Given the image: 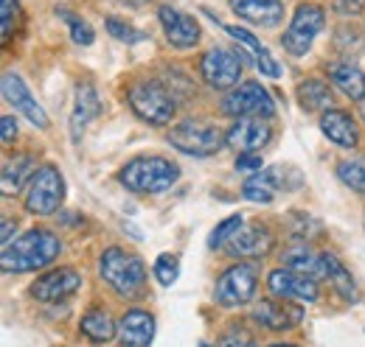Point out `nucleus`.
Wrapping results in <instances>:
<instances>
[{
  "label": "nucleus",
  "instance_id": "nucleus-22",
  "mask_svg": "<svg viewBox=\"0 0 365 347\" xmlns=\"http://www.w3.org/2000/svg\"><path fill=\"white\" fill-rule=\"evenodd\" d=\"M329 260H331V252H312V250H292L287 252L284 258V266L304 274V277H312L315 283L320 280H329Z\"/></svg>",
  "mask_w": 365,
  "mask_h": 347
},
{
  "label": "nucleus",
  "instance_id": "nucleus-33",
  "mask_svg": "<svg viewBox=\"0 0 365 347\" xmlns=\"http://www.w3.org/2000/svg\"><path fill=\"white\" fill-rule=\"evenodd\" d=\"M104 26H107V31H110L115 40H121V43H127V45H135V43H143V40H146L143 31H138V28L127 26V23H121V20H115V17H110Z\"/></svg>",
  "mask_w": 365,
  "mask_h": 347
},
{
  "label": "nucleus",
  "instance_id": "nucleus-36",
  "mask_svg": "<svg viewBox=\"0 0 365 347\" xmlns=\"http://www.w3.org/2000/svg\"><path fill=\"white\" fill-rule=\"evenodd\" d=\"M262 169H264V166H262V157H259V154H239V157H236V171L253 176V174H259Z\"/></svg>",
  "mask_w": 365,
  "mask_h": 347
},
{
  "label": "nucleus",
  "instance_id": "nucleus-44",
  "mask_svg": "<svg viewBox=\"0 0 365 347\" xmlns=\"http://www.w3.org/2000/svg\"><path fill=\"white\" fill-rule=\"evenodd\" d=\"M270 347H295V345H270Z\"/></svg>",
  "mask_w": 365,
  "mask_h": 347
},
{
  "label": "nucleus",
  "instance_id": "nucleus-21",
  "mask_svg": "<svg viewBox=\"0 0 365 347\" xmlns=\"http://www.w3.org/2000/svg\"><path fill=\"white\" fill-rule=\"evenodd\" d=\"M34 169H37V160L34 154H14L3 163V174H0V188H3V196H11L17 191L26 188V182L34 179Z\"/></svg>",
  "mask_w": 365,
  "mask_h": 347
},
{
  "label": "nucleus",
  "instance_id": "nucleus-19",
  "mask_svg": "<svg viewBox=\"0 0 365 347\" xmlns=\"http://www.w3.org/2000/svg\"><path fill=\"white\" fill-rule=\"evenodd\" d=\"M320 132L340 149H354L360 143V134H357V124L351 121L349 112L343 110H326L320 115Z\"/></svg>",
  "mask_w": 365,
  "mask_h": 347
},
{
  "label": "nucleus",
  "instance_id": "nucleus-39",
  "mask_svg": "<svg viewBox=\"0 0 365 347\" xmlns=\"http://www.w3.org/2000/svg\"><path fill=\"white\" fill-rule=\"evenodd\" d=\"M256 65H259V70L264 73V76H270L275 79L278 76V65L273 62V56H270V50H264V53H259V59H256Z\"/></svg>",
  "mask_w": 365,
  "mask_h": 347
},
{
  "label": "nucleus",
  "instance_id": "nucleus-31",
  "mask_svg": "<svg viewBox=\"0 0 365 347\" xmlns=\"http://www.w3.org/2000/svg\"><path fill=\"white\" fill-rule=\"evenodd\" d=\"M152 272H155V277H158L160 286H172V283L180 277V260H178V255L163 252V255H158Z\"/></svg>",
  "mask_w": 365,
  "mask_h": 347
},
{
  "label": "nucleus",
  "instance_id": "nucleus-10",
  "mask_svg": "<svg viewBox=\"0 0 365 347\" xmlns=\"http://www.w3.org/2000/svg\"><path fill=\"white\" fill-rule=\"evenodd\" d=\"M242 56L245 53H233L228 48H211L200 62V76L214 90L236 87L242 79Z\"/></svg>",
  "mask_w": 365,
  "mask_h": 347
},
{
  "label": "nucleus",
  "instance_id": "nucleus-9",
  "mask_svg": "<svg viewBox=\"0 0 365 347\" xmlns=\"http://www.w3.org/2000/svg\"><path fill=\"white\" fill-rule=\"evenodd\" d=\"M259 286V272L253 263H236L225 269L217 280L214 289V300L222 308H236V305H247L256 294Z\"/></svg>",
  "mask_w": 365,
  "mask_h": 347
},
{
  "label": "nucleus",
  "instance_id": "nucleus-29",
  "mask_svg": "<svg viewBox=\"0 0 365 347\" xmlns=\"http://www.w3.org/2000/svg\"><path fill=\"white\" fill-rule=\"evenodd\" d=\"M337 176L343 185H349L351 191L365 193V160H343L337 166Z\"/></svg>",
  "mask_w": 365,
  "mask_h": 347
},
{
  "label": "nucleus",
  "instance_id": "nucleus-42",
  "mask_svg": "<svg viewBox=\"0 0 365 347\" xmlns=\"http://www.w3.org/2000/svg\"><path fill=\"white\" fill-rule=\"evenodd\" d=\"M118 3H133L135 6V3H146V0H118Z\"/></svg>",
  "mask_w": 365,
  "mask_h": 347
},
{
  "label": "nucleus",
  "instance_id": "nucleus-7",
  "mask_svg": "<svg viewBox=\"0 0 365 347\" xmlns=\"http://www.w3.org/2000/svg\"><path fill=\"white\" fill-rule=\"evenodd\" d=\"M222 112L230 115V118H236V121H242V118H262V121H267V118H273L275 104L273 95L262 85L245 82V85H236L225 95Z\"/></svg>",
  "mask_w": 365,
  "mask_h": 347
},
{
  "label": "nucleus",
  "instance_id": "nucleus-5",
  "mask_svg": "<svg viewBox=\"0 0 365 347\" xmlns=\"http://www.w3.org/2000/svg\"><path fill=\"white\" fill-rule=\"evenodd\" d=\"M65 202V176L56 166H43L37 169L34 179L29 182L26 193V210L31 216H51L62 208Z\"/></svg>",
  "mask_w": 365,
  "mask_h": 347
},
{
  "label": "nucleus",
  "instance_id": "nucleus-13",
  "mask_svg": "<svg viewBox=\"0 0 365 347\" xmlns=\"http://www.w3.org/2000/svg\"><path fill=\"white\" fill-rule=\"evenodd\" d=\"M3 98L23 115V118H29L34 127H40V129H48V112L43 110V104L31 95V90L26 87V82L17 76V73H3Z\"/></svg>",
  "mask_w": 365,
  "mask_h": 347
},
{
  "label": "nucleus",
  "instance_id": "nucleus-34",
  "mask_svg": "<svg viewBox=\"0 0 365 347\" xmlns=\"http://www.w3.org/2000/svg\"><path fill=\"white\" fill-rule=\"evenodd\" d=\"M217 347H256V339L245 328H230L228 333L220 336Z\"/></svg>",
  "mask_w": 365,
  "mask_h": 347
},
{
  "label": "nucleus",
  "instance_id": "nucleus-17",
  "mask_svg": "<svg viewBox=\"0 0 365 347\" xmlns=\"http://www.w3.org/2000/svg\"><path fill=\"white\" fill-rule=\"evenodd\" d=\"M253 319L267 331H292L295 325H301L304 308L295 303H281V300H262L253 308Z\"/></svg>",
  "mask_w": 365,
  "mask_h": 347
},
{
  "label": "nucleus",
  "instance_id": "nucleus-41",
  "mask_svg": "<svg viewBox=\"0 0 365 347\" xmlns=\"http://www.w3.org/2000/svg\"><path fill=\"white\" fill-rule=\"evenodd\" d=\"M14 230H17V224L11 218H3V247H9L14 241Z\"/></svg>",
  "mask_w": 365,
  "mask_h": 347
},
{
  "label": "nucleus",
  "instance_id": "nucleus-12",
  "mask_svg": "<svg viewBox=\"0 0 365 347\" xmlns=\"http://www.w3.org/2000/svg\"><path fill=\"white\" fill-rule=\"evenodd\" d=\"M267 289L281 300H295V303H318L320 289L312 277H304L287 266L273 269L267 274Z\"/></svg>",
  "mask_w": 365,
  "mask_h": 347
},
{
  "label": "nucleus",
  "instance_id": "nucleus-30",
  "mask_svg": "<svg viewBox=\"0 0 365 347\" xmlns=\"http://www.w3.org/2000/svg\"><path fill=\"white\" fill-rule=\"evenodd\" d=\"M242 227H245V221H242V216H239V213H236V216L222 218V221L214 227V233H211V238H208V247H211V250L228 247L230 241H233V235H236Z\"/></svg>",
  "mask_w": 365,
  "mask_h": 347
},
{
  "label": "nucleus",
  "instance_id": "nucleus-23",
  "mask_svg": "<svg viewBox=\"0 0 365 347\" xmlns=\"http://www.w3.org/2000/svg\"><path fill=\"white\" fill-rule=\"evenodd\" d=\"M329 79L334 82V87L351 98V101H365V73L351 65V62H331L329 65Z\"/></svg>",
  "mask_w": 365,
  "mask_h": 347
},
{
  "label": "nucleus",
  "instance_id": "nucleus-38",
  "mask_svg": "<svg viewBox=\"0 0 365 347\" xmlns=\"http://www.w3.org/2000/svg\"><path fill=\"white\" fill-rule=\"evenodd\" d=\"M334 11L343 17H360L365 11V0H334Z\"/></svg>",
  "mask_w": 365,
  "mask_h": 347
},
{
  "label": "nucleus",
  "instance_id": "nucleus-11",
  "mask_svg": "<svg viewBox=\"0 0 365 347\" xmlns=\"http://www.w3.org/2000/svg\"><path fill=\"white\" fill-rule=\"evenodd\" d=\"M79 286H82V274L73 266H59V269L46 272L40 280H34L31 289H29V294L37 303H59V300L76 294Z\"/></svg>",
  "mask_w": 365,
  "mask_h": 347
},
{
  "label": "nucleus",
  "instance_id": "nucleus-3",
  "mask_svg": "<svg viewBox=\"0 0 365 347\" xmlns=\"http://www.w3.org/2000/svg\"><path fill=\"white\" fill-rule=\"evenodd\" d=\"M178 179H180V169L172 160L158 154L135 157L118 171V182L133 193H163Z\"/></svg>",
  "mask_w": 365,
  "mask_h": 347
},
{
  "label": "nucleus",
  "instance_id": "nucleus-35",
  "mask_svg": "<svg viewBox=\"0 0 365 347\" xmlns=\"http://www.w3.org/2000/svg\"><path fill=\"white\" fill-rule=\"evenodd\" d=\"M222 28H225V34H230V37H233L236 43L247 45L250 50H256V56L267 50V48H264V45L259 43V40H256V37H253V34H250L247 28H239V26H228V23H222Z\"/></svg>",
  "mask_w": 365,
  "mask_h": 347
},
{
  "label": "nucleus",
  "instance_id": "nucleus-37",
  "mask_svg": "<svg viewBox=\"0 0 365 347\" xmlns=\"http://www.w3.org/2000/svg\"><path fill=\"white\" fill-rule=\"evenodd\" d=\"M0 11H3V40L11 37V20L17 17V0H0Z\"/></svg>",
  "mask_w": 365,
  "mask_h": 347
},
{
  "label": "nucleus",
  "instance_id": "nucleus-20",
  "mask_svg": "<svg viewBox=\"0 0 365 347\" xmlns=\"http://www.w3.org/2000/svg\"><path fill=\"white\" fill-rule=\"evenodd\" d=\"M230 11L239 14L242 20L253 26H275L284 17V3L281 0H230Z\"/></svg>",
  "mask_w": 365,
  "mask_h": 347
},
{
  "label": "nucleus",
  "instance_id": "nucleus-1",
  "mask_svg": "<svg viewBox=\"0 0 365 347\" xmlns=\"http://www.w3.org/2000/svg\"><path fill=\"white\" fill-rule=\"evenodd\" d=\"M62 244L51 230H29L26 235L14 238L9 247H3L0 266L6 274H23V272H37L46 269L53 260L59 258Z\"/></svg>",
  "mask_w": 365,
  "mask_h": 347
},
{
  "label": "nucleus",
  "instance_id": "nucleus-25",
  "mask_svg": "<svg viewBox=\"0 0 365 347\" xmlns=\"http://www.w3.org/2000/svg\"><path fill=\"white\" fill-rule=\"evenodd\" d=\"M278 176H281L278 169H267V171H259L253 174V176H247L245 185H242V196L247 202H259V205L273 202L275 193H278Z\"/></svg>",
  "mask_w": 365,
  "mask_h": 347
},
{
  "label": "nucleus",
  "instance_id": "nucleus-6",
  "mask_svg": "<svg viewBox=\"0 0 365 347\" xmlns=\"http://www.w3.org/2000/svg\"><path fill=\"white\" fill-rule=\"evenodd\" d=\"M169 143L191 157H208L217 154L228 140L225 134L217 129L214 124H202V121H182L169 132Z\"/></svg>",
  "mask_w": 365,
  "mask_h": 347
},
{
  "label": "nucleus",
  "instance_id": "nucleus-32",
  "mask_svg": "<svg viewBox=\"0 0 365 347\" xmlns=\"http://www.w3.org/2000/svg\"><path fill=\"white\" fill-rule=\"evenodd\" d=\"M62 14V20L68 23V28H71V37H73V43L76 45H93V40H96V34H93V28L85 23V20H79L76 14H71V11H59Z\"/></svg>",
  "mask_w": 365,
  "mask_h": 347
},
{
  "label": "nucleus",
  "instance_id": "nucleus-2",
  "mask_svg": "<svg viewBox=\"0 0 365 347\" xmlns=\"http://www.w3.org/2000/svg\"><path fill=\"white\" fill-rule=\"evenodd\" d=\"M101 280L118 294V297H138L146 289V266L135 252H127L121 247H110L98 258Z\"/></svg>",
  "mask_w": 365,
  "mask_h": 347
},
{
  "label": "nucleus",
  "instance_id": "nucleus-15",
  "mask_svg": "<svg viewBox=\"0 0 365 347\" xmlns=\"http://www.w3.org/2000/svg\"><path fill=\"white\" fill-rule=\"evenodd\" d=\"M275 244V235L264 224H245L228 244L230 258H264Z\"/></svg>",
  "mask_w": 365,
  "mask_h": 347
},
{
  "label": "nucleus",
  "instance_id": "nucleus-28",
  "mask_svg": "<svg viewBox=\"0 0 365 347\" xmlns=\"http://www.w3.org/2000/svg\"><path fill=\"white\" fill-rule=\"evenodd\" d=\"M329 283L334 286V292H337L343 300H349V303L357 300V283H354L351 272L334 258V255H331V260H329Z\"/></svg>",
  "mask_w": 365,
  "mask_h": 347
},
{
  "label": "nucleus",
  "instance_id": "nucleus-24",
  "mask_svg": "<svg viewBox=\"0 0 365 347\" xmlns=\"http://www.w3.org/2000/svg\"><path fill=\"white\" fill-rule=\"evenodd\" d=\"M101 112V101L93 85H76V104H73V115H71V132L73 140H79L82 129L88 127V121H93Z\"/></svg>",
  "mask_w": 365,
  "mask_h": 347
},
{
  "label": "nucleus",
  "instance_id": "nucleus-8",
  "mask_svg": "<svg viewBox=\"0 0 365 347\" xmlns=\"http://www.w3.org/2000/svg\"><path fill=\"white\" fill-rule=\"evenodd\" d=\"M323 23H326V14H323L320 6H315V3H301L295 9V14H292L289 28L281 37L284 50L292 53V56H304L312 48L315 37L323 31Z\"/></svg>",
  "mask_w": 365,
  "mask_h": 347
},
{
  "label": "nucleus",
  "instance_id": "nucleus-18",
  "mask_svg": "<svg viewBox=\"0 0 365 347\" xmlns=\"http://www.w3.org/2000/svg\"><path fill=\"white\" fill-rule=\"evenodd\" d=\"M155 339V316L149 311L133 308L118 319V342L121 347H149Z\"/></svg>",
  "mask_w": 365,
  "mask_h": 347
},
{
  "label": "nucleus",
  "instance_id": "nucleus-14",
  "mask_svg": "<svg viewBox=\"0 0 365 347\" xmlns=\"http://www.w3.org/2000/svg\"><path fill=\"white\" fill-rule=\"evenodd\" d=\"M270 137H273V129L262 118H242L225 132L228 146H233L239 154H256L270 143Z\"/></svg>",
  "mask_w": 365,
  "mask_h": 347
},
{
  "label": "nucleus",
  "instance_id": "nucleus-4",
  "mask_svg": "<svg viewBox=\"0 0 365 347\" xmlns=\"http://www.w3.org/2000/svg\"><path fill=\"white\" fill-rule=\"evenodd\" d=\"M127 101L133 107L140 121L152 124V127H166L172 124L175 112H178V104H175V95L155 79H140L135 85H130L127 90Z\"/></svg>",
  "mask_w": 365,
  "mask_h": 347
},
{
  "label": "nucleus",
  "instance_id": "nucleus-26",
  "mask_svg": "<svg viewBox=\"0 0 365 347\" xmlns=\"http://www.w3.org/2000/svg\"><path fill=\"white\" fill-rule=\"evenodd\" d=\"M82 333L96 342V345H104L110 342L113 336H118V322L104 311V308H91L85 316H82Z\"/></svg>",
  "mask_w": 365,
  "mask_h": 347
},
{
  "label": "nucleus",
  "instance_id": "nucleus-27",
  "mask_svg": "<svg viewBox=\"0 0 365 347\" xmlns=\"http://www.w3.org/2000/svg\"><path fill=\"white\" fill-rule=\"evenodd\" d=\"M295 95H298V104L307 112H320V110L326 112L331 107V90H329V85L323 79H307V82H301L298 90H295Z\"/></svg>",
  "mask_w": 365,
  "mask_h": 347
},
{
  "label": "nucleus",
  "instance_id": "nucleus-16",
  "mask_svg": "<svg viewBox=\"0 0 365 347\" xmlns=\"http://www.w3.org/2000/svg\"><path fill=\"white\" fill-rule=\"evenodd\" d=\"M158 17H160V26L166 31V40L175 48H194L200 43V26H197V20L191 14L178 11L172 6H160Z\"/></svg>",
  "mask_w": 365,
  "mask_h": 347
},
{
  "label": "nucleus",
  "instance_id": "nucleus-43",
  "mask_svg": "<svg viewBox=\"0 0 365 347\" xmlns=\"http://www.w3.org/2000/svg\"><path fill=\"white\" fill-rule=\"evenodd\" d=\"M360 115H363V121H365V101H360Z\"/></svg>",
  "mask_w": 365,
  "mask_h": 347
},
{
  "label": "nucleus",
  "instance_id": "nucleus-40",
  "mask_svg": "<svg viewBox=\"0 0 365 347\" xmlns=\"http://www.w3.org/2000/svg\"><path fill=\"white\" fill-rule=\"evenodd\" d=\"M0 132H3V143L9 146V143L17 137V121H14L11 115H3V121H0Z\"/></svg>",
  "mask_w": 365,
  "mask_h": 347
}]
</instances>
